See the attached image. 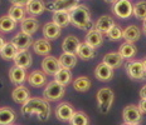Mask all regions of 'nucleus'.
<instances>
[{
    "label": "nucleus",
    "mask_w": 146,
    "mask_h": 125,
    "mask_svg": "<svg viewBox=\"0 0 146 125\" xmlns=\"http://www.w3.org/2000/svg\"><path fill=\"white\" fill-rule=\"evenodd\" d=\"M11 43H13L15 46L19 49V50H27L29 46H32L34 41H33V36L32 35L20 31V33H18L13 39H11Z\"/></svg>",
    "instance_id": "obj_12"
},
{
    "label": "nucleus",
    "mask_w": 146,
    "mask_h": 125,
    "mask_svg": "<svg viewBox=\"0 0 146 125\" xmlns=\"http://www.w3.org/2000/svg\"><path fill=\"white\" fill-rule=\"evenodd\" d=\"M8 15L17 23H22L25 19V9L20 5H13L8 11Z\"/></svg>",
    "instance_id": "obj_35"
},
{
    "label": "nucleus",
    "mask_w": 146,
    "mask_h": 125,
    "mask_svg": "<svg viewBox=\"0 0 146 125\" xmlns=\"http://www.w3.org/2000/svg\"><path fill=\"white\" fill-rule=\"evenodd\" d=\"M133 15L136 19L145 21L146 20V1H137L133 5Z\"/></svg>",
    "instance_id": "obj_37"
},
{
    "label": "nucleus",
    "mask_w": 146,
    "mask_h": 125,
    "mask_svg": "<svg viewBox=\"0 0 146 125\" xmlns=\"http://www.w3.org/2000/svg\"><path fill=\"white\" fill-rule=\"evenodd\" d=\"M97 105L101 114H108L115 100V94L110 88H102L97 91Z\"/></svg>",
    "instance_id": "obj_3"
},
{
    "label": "nucleus",
    "mask_w": 146,
    "mask_h": 125,
    "mask_svg": "<svg viewBox=\"0 0 146 125\" xmlns=\"http://www.w3.org/2000/svg\"><path fill=\"white\" fill-rule=\"evenodd\" d=\"M47 9V4L43 0H29V3L25 5V11L32 16L42 15Z\"/></svg>",
    "instance_id": "obj_17"
},
{
    "label": "nucleus",
    "mask_w": 146,
    "mask_h": 125,
    "mask_svg": "<svg viewBox=\"0 0 146 125\" xmlns=\"http://www.w3.org/2000/svg\"><path fill=\"white\" fill-rule=\"evenodd\" d=\"M140 36H141V30H140L136 25H129L123 30L122 38L125 39V41L135 44V43L140 39Z\"/></svg>",
    "instance_id": "obj_26"
},
{
    "label": "nucleus",
    "mask_w": 146,
    "mask_h": 125,
    "mask_svg": "<svg viewBox=\"0 0 146 125\" xmlns=\"http://www.w3.org/2000/svg\"><path fill=\"white\" fill-rule=\"evenodd\" d=\"M122 119L123 123L127 124H133V125H140L142 121V113L140 110L139 105L130 104L125 106L122 110Z\"/></svg>",
    "instance_id": "obj_6"
},
{
    "label": "nucleus",
    "mask_w": 146,
    "mask_h": 125,
    "mask_svg": "<svg viewBox=\"0 0 146 125\" xmlns=\"http://www.w3.org/2000/svg\"><path fill=\"white\" fill-rule=\"evenodd\" d=\"M54 80L58 81L59 84L64 85H69L72 83V71L69 69H64V68H60L59 71L54 75Z\"/></svg>",
    "instance_id": "obj_33"
},
{
    "label": "nucleus",
    "mask_w": 146,
    "mask_h": 125,
    "mask_svg": "<svg viewBox=\"0 0 146 125\" xmlns=\"http://www.w3.org/2000/svg\"><path fill=\"white\" fill-rule=\"evenodd\" d=\"M118 53H120V55L122 56L123 59H132V58L136 55V53H137V49H136L135 44L125 41L120 46V49H118Z\"/></svg>",
    "instance_id": "obj_31"
},
{
    "label": "nucleus",
    "mask_w": 146,
    "mask_h": 125,
    "mask_svg": "<svg viewBox=\"0 0 146 125\" xmlns=\"http://www.w3.org/2000/svg\"><path fill=\"white\" fill-rule=\"evenodd\" d=\"M69 125H90V118L84 111L78 110L69 120Z\"/></svg>",
    "instance_id": "obj_36"
},
{
    "label": "nucleus",
    "mask_w": 146,
    "mask_h": 125,
    "mask_svg": "<svg viewBox=\"0 0 146 125\" xmlns=\"http://www.w3.org/2000/svg\"><path fill=\"white\" fill-rule=\"evenodd\" d=\"M59 64L60 68L64 69H73L76 65H77V55L76 54H69V53H63L62 55L59 56Z\"/></svg>",
    "instance_id": "obj_30"
},
{
    "label": "nucleus",
    "mask_w": 146,
    "mask_h": 125,
    "mask_svg": "<svg viewBox=\"0 0 146 125\" xmlns=\"http://www.w3.org/2000/svg\"><path fill=\"white\" fill-rule=\"evenodd\" d=\"M32 46L34 53L40 56H48L52 51V45L49 40H47V39H38V40L33 43Z\"/></svg>",
    "instance_id": "obj_20"
},
{
    "label": "nucleus",
    "mask_w": 146,
    "mask_h": 125,
    "mask_svg": "<svg viewBox=\"0 0 146 125\" xmlns=\"http://www.w3.org/2000/svg\"><path fill=\"white\" fill-rule=\"evenodd\" d=\"M17 26V21H14L9 15H3L0 16V31L8 34V33L13 31Z\"/></svg>",
    "instance_id": "obj_34"
},
{
    "label": "nucleus",
    "mask_w": 146,
    "mask_h": 125,
    "mask_svg": "<svg viewBox=\"0 0 146 125\" xmlns=\"http://www.w3.org/2000/svg\"><path fill=\"white\" fill-rule=\"evenodd\" d=\"M18 51H19V49L15 46L11 41H9V43H5L4 48L0 50V56L4 60H14Z\"/></svg>",
    "instance_id": "obj_29"
},
{
    "label": "nucleus",
    "mask_w": 146,
    "mask_h": 125,
    "mask_svg": "<svg viewBox=\"0 0 146 125\" xmlns=\"http://www.w3.org/2000/svg\"><path fill=\"white\" fill-rule=\"evenodd\" d=\"M66 94V86L59 84L58 81L52 80L47 84L43 91V99L47 101H58Z\"/></svg>",
    "instance_id": "obj_4"
},
{
    "label": "nucleus",
    "mask_w": 146,
    "mask_h": 125,
    "mask_svg": "<svg viewBox=\"0 0 146 125\" xmlns=\"http://www.w3.org/2000/svg\"><path fill=\"white\" fill-rule=\"evenodd\" d=\"M102 63H105L106 65H108L110 68H112V69H117V68H120V66L122 65L123 58L120 55L118 51L117 53L112 51V53H107L105 56H103Z\"/></svg>",
    "instance_id": "obj_23"
},
{
    "label": "nucleus",
    "mask_w": 146,
    "mask_h": 125,
    "mask_svg": "<svg viewBox=\"0 0 146 125\" xmlns=\"http://www.w3.org/2000/svg\"><path fill=\"white\" fill-rule=\"evenodd\" d=\"M54 113H56V118L58 119L59 121H63V123L68 121L69 123V120H71L72 116L74 115L76 110L72 104H69V103H67V101H62L57 105Z\"/></svg>",
    "instance_id": "obj_8"
},
{
    "label": "nucleus",
    "mask_w": 146,
    "mask_h": 125,
    "mask_svg": "<svg viewBox=\"0 0 146 125\" xmlns=\"http://www.w3.org/2000/svg\"><path fill=\"white\" fill-rule=\"evenodd\" d=\"M140 98L141 99H146V85L141 88V90H140Z\"/></svg>",
    "instance_id": "obj_41"
},
{
    "label": "nucleus",
    "mask_w": 146,
    "mask_h": 125,
    "mask_svg": "<svg viewBox=\"0 0 146 125\" xmlns=\"http://www.w3.org/2000/svg\"><path fill=\"white\" fill-rule=\"evenodd\" d=\"M33 60H32V54L29 53V50H19L14 59V65L20 66L23 69H28L32 65Z\"/></svg>",
    "instance_id": "obj_21"
},
{
    "label": "nucleus",
    "mask_w": 146,
    "mask_h": 125,
    "mask_svg": "<svg viewBox=\"0 0 146 125\" xmlns=\"http://www.w3.org/2000/svg\"><path fill=\"white\" fill-rule=\"evenodd\" d=\"M39 29V21L35 18H25L22 23H20V31L25 33V34L33 35Z\"/></svg>",
    "instance_id": "obj_24"
},
{
    "label": "nucleus",
    "mask_w": 146,
    "mask_h": 125,
    "mask_svg": "<svg viewBox=\"0 0 146 125\" xmlns=\"http://www.w3.org/2000/svg\"><path fill=\"white\" fill-rule=\"evenodd\" d=\"M4 45H5V40H4V38H3V36L0 35V50H1V49L4 48Z\"/></svg>",
    "instance_id": "obj_42"
},
{
    "label": "nucleus",
    "mask_w": 146,
    "mask_h": 125,
    "mask_svg": "<svg viewBox=\"0 0 146 125\" xmlns=\"http://www.w3.org/2000/svg\"><path fill=\"white\" fill-rule=\"evenodd\" d=\"M106 35L108 36L110 40H112V41H117V40H120V39L122 38V35H123V30L121 29L118 25H116V24H115V25L111 28V30H110V31H108Z\"/></svg>",
    "instance_id": "obj_38"
},
{
    "label": "nucleus",
    "mask_w": 146,
    "mask_h": 125,
    "mask_svg": "<svg viewBox=\"0 0 146 125\" xmlns=\"http://www.w3.org/2000/svg\"><path fill=\"white\" fill-rule=\"evenodd\" d=\"M137 105H139V108H140V110H141L142 114H146V99H141Z\"/></svg>",
    "instance_id": "obj_40"
},
{
    "label": "nucleus",
    "mask_w": 146,
    "mask_h": 125,
    "mask_svg": "<svg viewBox=\"0 0 146 125\" xmlns=\"http://www.w3.org/2000/svg\"><path fill=\"white\" fill-rule=\"evenodd\" d=\"M142 29H144V33H145V35H146V20L144 21V25H142Z\"/></svg>",
    "instance_id": "obj_44"
},
{
    "label": "nucleus",
    "mask_w": 146,
    "mask_h": 125,
    "mask_svg": "<svg viewBox=\"0 0 146 125\" xmlns=\"http://www.w3.org/2000/svg\"><path fill=\"white\" fill-rule=\"evenodd\" d=\"M113 25H115V21L110 15H102V16H100L98 20L96 21L95 29L101 31L102 34H107Z\"/></svg>",
    "instance_id": "obj_22"
},
{
    "label": "nucleus",
    "mask_w": 146,
    "mask_h": 125,
    "mask_svg": "<svg viewBox=\"0 0 146 125\" xmlns=\"http://www.w3.org/2000/svg\"><path fill=\"white\" fill-rule=\"evenodd\" d=\"M95 77L100 81H110L113 78V69L105 63H100L95 69Z\"/></svg>",
    "instance_id": "obj_13"
},
{
    "label": "nucleus",
    "mask_w": 146,
    "mask_h": 125,
    "mask_svg": "<svg viewBox=\"0 0 146 125\" xmlns=\"http://www.w3.org/2000/svg\"><path fill=\"white\" fill-rule=\"evenodd\" d=\"M71 24L81 30H91L93 26L91 19V11L86 5H77L73 10L69 11Z\"/></svg>",
    "instance_id": "obj_2"
},
{
    "label": "nucleus",
    "mask_w": 146,
    "mask_h": 125,
    "mask_svg": "<svg viewBox=\"0 0 146 125\" xmlns=\"http://www.w3.org/2000/svg\"><path fill=\"white\" fill-rule=\"evenodd\" d=\"M80 45H81V41L78 40L77 36L68 35L62 43V50H63V53L76 54V55H77V51H78Z\"/></svg>",
    "instance_id": "obj_16"
},
{
    "label": "nucleus",
    "mask_w": 146,
    "mask_h": 125,
    "mask_svg": "<svg viewBox=\"0 0 146 125\" xmlns=\"http://www.w3.org/2000/svg\"><path fill=\"white\" fill-rule=\"evenodd\" d=\"M106 3H108V4H115V3L117 1V0H105Z\"/></svg>",
    "instance_id": "obj_43"
},
{
    "label": "nucleus",
    "mask_w": 146,
    "mask_h": 125,
    "mask_svg": "<svg viewBox=\"0 0 146 125\" xmlns=\"http://www.w3.org/2000/svg\"><path fill=\"white\" fill-rule=\"evenodd\" d=\"M96 55V49L90 46L87 43H81L80 48L77 51V56L81 58L82 60H91Z\"/></svg>",
    "instance_id": "obj_28"
},
{
    "label": "nucleus",
    "mask_w": 146,
    "mask_h": 125,
    "mask_svg": "<svg viewBox=\"0 0 146 125\" xmlns=\"http://www.w3.org/2000/svg\"><path fill=\"white\" fill-rule=\"evenodd\" d=\"M13 5H20V7H25L29 3V0H9Z\"/></svg>",
    "instance_id": "obj_39"
},
{
    "label": "nucleus",
    "mask_w": 146,
    "mask_h": 125,
    "mask_svg": "<svg viewBox=\"0 0 146 125\" xmlns=\"http://www.w3.org/2000/svg\"><path fill=\"white\" fill-rule=\"evenodd\" d=\"M73 89L78 93H86L91 89V85H92V81H91L90 78L87 77H78L77 79L73 80Z\"/></svg>",
    "instance_id": "obj_27"
},
{
    "label": "nucleus",
    "mask_w": 146,
    "mask_h": 125,
    "mask_svg": "<svg viewBox=\"0 0 146 125\" xmlns=\"http://www.w3.org/2000/svg\"><path fill=\"white\" fill-rule=\"evenodd\" d=\"M9 79H10L11 84L17 85V86H20V85H23L24 81L28 79V75H27L25 69L14 65L9 70Z\"/></svg>",
    "instance_id": "obj_11"
},
{
    "label": "nucleus",
    "mask_w": 146,
    "mask_h": 125,
    "mask_svg": "<svg viewBox=\"0 0 146 125\" xmlns=\"http://www.w3.org/2000/svg\"><path fill=\"white\" fill-rule=\"evenodd\" d=\"M125 69H126V74L132 80L140 81L146 79V71L144 68V64H142V60H130L125 65Z\"/></svg>",
    "instance_id": "obj_5"
},
{
    "label": "nucleus",
    "mask_w": 146,
    "mask_h": 125,
    "mask_svg": "<svg viewBox=\"0 0 146 125\" xmlns=\"http://www.w3.org/2000/svg\"><path fill=\"white\" fill-rule=\"evenodd\" d=\"M62 33V28L58 26L56 23L49 21V23L44 24L43 26V36L47 40H56L57 38Z\"/></svg>",
    "instance_id": "obj_19"
},
{
    "label": "nucleus",
    "mask_w": 146,
    "mask_h": 125,
    "mask_svg": "<svg viewBox=\"0 0 146 125\" xmlns=\"http://www.w3.org/2000/svg\"><path fill=\"white\" fill-rule=\"evenodd\" d=\"M121 125H133V124H127V123H123V124H121Z\"/></svg>",
    "instance_id": "obj_46"
},
{
    "label": "nucleus",
    "mask_w": 146,
    "mask_h": 125,
    "mask_svg": "<svg viewBox=\"0 0 146 125\" xmlns=\"http://www.w3.org/2000/svg\"><path fill=\"white\" fill-rule=\"evenodd\" d=\"M28 84L34 88H40L43 85L48 84L47 83V74L43 70H34L28 75Z\"/></svg>",
    "instance_id": "obj_14"
},
{
    "label": "nucleus",
    "mask_w": 146,
    "mask_h": 125,
    "mask_svg": "<svg viewBox=\"0 0 146 125\" xmlns=\"http://www.w3.org/2000/svg\"><path fill=\"white\" fill-rule=\"evenodd\" d=\"M80 0H54L47 4V9L53 13L56 11H71L78 5Z\"/></svg>",
    "instance_id": "obj_9"
},
{
    "label": "nucleus",
    "mask_w": 146,
    "mask_h": 125,
    "mask_svg": "<svg viewBox=\"0 0 146 125\" xmlns=\"http://www.w3.org/2000/svg\"><path fill=\"white\" fill-rule=\"evenodd\" d=\"M53 23H56L60 28H66L68 24H71V16L69 11H56L53 13Z\"/></svg>",
    "instance_id": "obj_32"
},
{
    "label": "nucleus",
    "mask_w": 146,
    "mask_h": 125,
    "mask_svg": "<svg viewBox=\"0 0 146 125\" xmlns=\"http://www.w3.org/2000/svg\"><path fill=\"white\" fill-rule=\"evenodd\" d=\"M11 98H13V100L17 103V104L23 105L30 99V91H29L28 88L20 85V86H17L13 91H11Z\"/></svg>",
    "instance_id": "obj_18"
},
{
    "label": "nucleus",
    "mask_w": 146,
    "mask_h": 125,
    "mask_svg": "<svg viewBox=\"0 0 146 125\" xmlns=\"http://www.w3.org/2000/svg\"><path fill=\"white\" fill-rule=\"evenodd\" d=\"M60 69V64H59V60L54 56H44L43 62H42V70L47 75H56L57 73L59 71Z\"/></svg>",
    "instance_id": "obj_10"
},
{
    "label": "nucleus",
    "mask_w": 146,
    "mask_h": 125,
    "mask_svg": "<svg viewBox=\"0 0 146 125\" xmlns=\"http://www.w3.org/2000/svg\"><path fill=\"white\" fill-rule=\"evenodd\" d=\"M142 64H144V68H145V71H146V59L142 60Z\"/></svg>",
    "instance_id": "obj_45"
},
{
    "label": "nucleus",
    "mask_w": 146,
    "mask_h": 125,
    "mask_svg": "<svg viewBox=\"0 0 146 125\" xmlns=\"http://www.w3.org/2000/svg\"><path fill=\"white\" fill-rule=\"evenodd\" d=\"M17 119V114L11 108L3 106L0 108V125H13Z\"/></svg>",
    "instance_id": "obj_25"
},
{
    "label": "nucleus",
    "mask_w": 146,
    "mask_h": 125,
    "mask_svg": "<svg viewBox=\"0 0 146 125\" xmlns=\"http://www.w3.org/2000/svg\"><path fill=\"white\" fill-rule=\"evenodd\" d=\"M112 13L120 19H127L133 13V5L130 0H117L112 5Z\"/></svg>",
    "instance_id": "obj_7"
},
{
    "label": "nucleus",
    "mask_w": 146,
    "mask_h": 125,
    "mask_svg": "<svg viewBox=\"0 0 146 125\" xmlns=\"http://www.w3.org/2000/svg\"><path fill=\"white\" fill-rule=\"evenodd\" d=\"M84 43H87L90 46H92V48H95V49L100 48L103 44V34H102L101 31H98L97 29L92 28L91 30H88Z\"/></svg>",
    "instance_id": "obj_15"
},
{
    "label": "nucleus",
    "mask_w": 146,
    "mask_h": 125,
    "mask_svg": "<svg viewBox=\"0 0 146 125\" xmlns=\"http://www.w3.org/2000/svg\"><path fill=\"white\" fill-rule=\"evenodd\" d=\"M22 114L24 116L35 114L40 121H47L50 115L49 101L40 98H30L25 104L22 105Z\"/></svg>",
    "instance_id": "obj_1"
}]
</instances>
